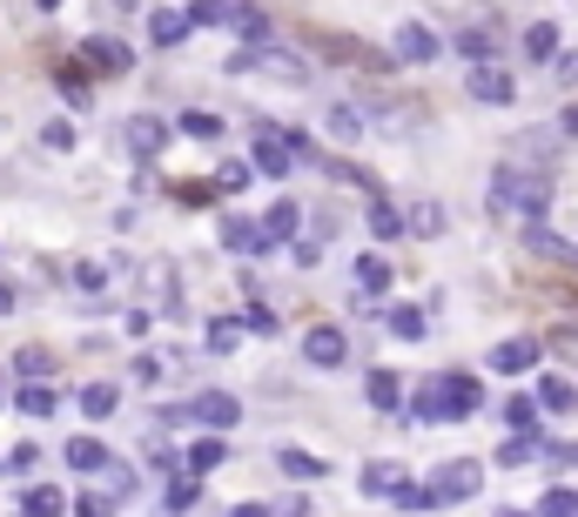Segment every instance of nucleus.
I'll use <instances>...</instances> for the list:
<instances>
[{
  "label": "nucleus",
  "mask_w": 578,
  "mask_h": 517,
  "mask_svg": "<svg viewBox=\"0 0 578 517\" xmlns=\"http://www.w3.org/2000/svg\"><path fill=\"white\" fill-rule=\"evenodd\" d=\"M491 209H512V215H525V229H538L545 209H551V182L525 176V168H498L491 176Z\"/></svg>",
  "instance_id": "nucleus-1"
},
{
  "label": "nucleus",
  "mask_w": 578,
  "mask_h": 517,
  "mask_svg": "<svg viewBox=\"0 0 578 517\" xmlns=\"http://www.w3.org/2000/svg\"><path fill=\"white\" fill-rule=\"evenodd\" d=\"M250 67H263V74L290 81V88H303V81H309V61H303V54H290V48H263V54H235V61H229V74H250Z\"/></svg>",
  "instance_id": "nucleus-2"
},
{
  "label": "nucleus",
  "mask_w": 578,
  "mask_h": 517,
  "mask_svg": "<svg viewBox=\"0 0 578 517\" xmlns=\"http://www.w3.org/2000/svg\"><path fill=\"white\" fill-rule=\"evenodd\" d=\"M464 95H471V102H484V108H512V102H518V81H512L498 61H484V67H471V74H464Z\"/></svg>",
  "instance_id": "nucleus-3"
},
{
  "label": "nucleus",
  "mask_w": 578,
  "mask_h": 517,
  "mask_svg": "<svg viewBox=\"0 0 578 517\" xmlns=\"http://www.w3.org/2000/svg\"><path fill=\"white\" fill-rule=\"evenodd\" d=\"M477 484H484V471H477L471 457H451V464H438V477H431L438 504H471V497H477Z\"/></svg>",
  "instance_id": "nucleus-4"
},
{
  "label": "nucleus",
  "mask_w": 578,
  "mask_h": 517,
  "mask_svg": "<svg viewBox=\"0 0 578 517\" xmlns=\"http://www.w3.org/2000/svg\"><path fill=\"white\" fill-rule=\"evenodd\" d=\"M303 357H309L316 370H344V363H350V336H344L337 323H316V329L303 336Z\"/></svg>",
  "instance_id": "nucleus-5"
},
{
  "label": "nucleus",
  "mask_w": 578,
  "mask_h": 517,
  "mask_svg": "<svg viewBox=\"0 0 578 517\" xmlns=\"http://www.w3.org/2000/svg\"><path fill=\"white\" fill-rule=\"evenodd\" d=\"M390 48H397V61H410V67H431V61L444 54V41H438V34H431L424 21H397Z\"/></svg>",
  "instance_id": "nucleus-6"
},
{
  "label": "nucleus",
  "mask_w": 578,
  "mask_h": 517,
  "mask_svg": "<svg viewBox=\"0 0 578 517\" xmlns=\"http://www.w3.org/2000/svg\"><path fill=\"white\" fill-rule=\"evenodd\" d=\"M189 416L209 430V437H222V430H235V423H242V403H235L229 390H202V397L189 403Z\"/></svg>",
  "instance_id": "nucleus-7"
},
{
  "label": "nucleus",
  "mask_w": 578,
  "mask_h": 517,
  "mask_svg": "<svg viewBox=\"0 0 578 517\" xmlns=\"http://www.w3.org/2000/svg\"><path fill=\"white\" fill-rule=\"evenodd\" d=\"M538 357H545L538 336H505V342H491V370H498V377H525Z\"/></svg>",
  "instance_id": "nucleus-8"
},
{
  "label": "nucleus",
  "mask_w": 578,
  "mask_h": 517,
  "mask_svg": "<svg viewBox=\"0 0 578 517\" xmlns=\"http://www.w3.org/2000/svg\"><path fill=\"white\" fill-rule=\"evenodd\" d=\"M296 155H303V141H290V135H276V128H256V155H250V161L263 168V176H276V182H283V176H290V161H296Z\"/></svg>",
  "instance_id": "nucleus-9"
},
{
  "label": "nucleus",
  "mask_w": 578,
  "mask_h": 517,
  "mask_svg": "<svg viewBox=\"0 0 578 517\" xmlns=\"http://www.w3.org/2000/svg\"><path fill=\"white\" fill-rule=\"evenodd\" d=\"M74 54L88 61V67H108V74H135V54H128V41H108V34H88V41H81Z\"/></svg>",
  "instance_id": "nucleus-10"
},
{
  "label": "nucleus",
  "mask_w": 578,
  "mask_h": 517,
  "mask_svg": "<svg viewBox=\"0 0 578 517\" xmlns=\"http://www.w3.org/2000/svg\"><path fill=\"white\" fill-rule=\"evenodd\" d=\"M122 141H128V155H141V161H155L161 148H169V128H161L155 115H128V122H122Z\"/></svg>",
  "instance_id": "nucleus-11"
},
{
  "label": "nucleus",
  "mask_w": 578,
  "mask_h": 517,
  "mask_svg": "<svg viewBox=\"0 0 578 517\" xmlns=\"http://www.w3.org/2000/svg\"><path fill=\"white\" fill-rule=\"evenodd\" d=\"M229 28H235L242 41H250L256 54H263V48H276V28H270V14L256 8V0H235V14H229Z\"/></svg>",
  "instance_id": "nucleus-12"
},
{
  "label": "nucleus",
  "mask_w": 578,
  "mask_h": 517,
  "mask_svg": "<svg viewBox=\"0 0 578 517\" xmlns=\"http://www.w3.org/2000/svg\"><path fill=\"white\" fill-rule=\"evenodd\" d=\"M477 410H484V383L471 370L444 377V416H477Z\"/></svg>",
  "instance_id": "nucleus-13"
},
{
  "label": "nucleus",
  "mask_w": 578,
  "mask_h": 517,
  "mask_svg": "<svg viewBox=\"0 0 578 517\" xmlns=\"http://www.w3.org/2000/svg\"><path fill=\"white\" fill-rule=\"evenodd\" d=\"M222 249H235V255H270L276 242H270V229H263V222L229 215V222H222Z\"/></svg>",
  "instance_id": "nucleus-14"
},
{
  "label": "nucleus",
  "mask_w": 578,
  "mask_h": 517,
  "mask_svg": "<svg viewBox=\"0 0 578 517\" xmlns=\"http://www.w3.org/2000/svg\"><path fill=\"white\" fill-rule=\"evenodd\" d=\"M451 48H458L471 67H484L491 54H498V28H491V21H477V28H458V34H451Z\"/></svg>",
  "instance_id": "nucleus-15"
},
{
  "label": "nucleus",
  "mask_w": 578,
  "mask_h": 517,
  "mask_svg": "<svg viewBox=\"0 0 578 517\" xmlns=\"http://www.w3.org/2000/svg\"><path fill=\"white\" fill-rule=\"evenodd\" d=\"M189 34H196V21L176 14V8H155V14H148V41H155V48H176V41H189Z\"/></svg>",
  "instance_id": "nucleus-16"
},
{
  "label": "nucleus",
  "mask_w": 578,
  "mask_h": 517,
  "mask_svg": "<svg viewBox=\"0 0 578 517\" xmlns=\"http://www.w3.org/2000/svg\"><path fill=\"white\" fill-rule=\"evenodd\" d=\"M364 397H370V410L390 416V410H403V377H397V370H370V377H364Z\"/></svg>",
  "instance_id": "nucleus-17"
},
{
  "label": "nucleus",
  "mask_w": 578,
  "mask_h": 517,
  "mask_svg": "<svg viewBox=\"0 0 578 517\" xmlns=\"http://www.w3.org/2000/svg\"><path fill=\"white\" fill-rule=\"evenodd\" d=\"M370 235H377V242H397V235H410V215H403L397 202L370 196Z\"/></svg>",
  "instance_id": "nucleus-18"
},
{
  "label": "nucleus",
  "mask_w": 578,
  "mask_h": 517,
  "mask_svg": "<svg viewBox=\"0 0 578 517\" xmlns=\"http://www.w3.org/2000/svg\"><path fill=\"white\" fill-rule=\"evenodd\" d=\"M61 457H67L74 471H108V464H115L102 437H67V451H61Z\"/></svg>",
  "instance_id": "nucleus-19"
},
{
  "label": "nucleus",
  "mask_w": 578,
  "mask_h": 517,
  "mask_svg": "<svg viewBox=\"0 0 578 517\" xmlns=\"http://www.w3.org/2000/svg\"><path fill=\"white\" fill-rule=\"evenodd\" d=\"M61 510H67V497L54 484H28L21 490V517H61Z\"/></svg>",
  "instance_id": "nucleus-20"
},
{
  "label": "nucleus",
  "mask_w": 578,
  "mask_h": 517,
  "mask_svg": "<svg viewBox=\"0 0 578 517\" xmlns=\"http://www.w3.org/2000/svg\"><path fill=\"white\" fill-rule=\"evenodd\" d=\"M538 451H545V444L532 437V430H512V437L498 444V471H518V464H532Z\"/></svg>",
  "instance_id": "nucleus-21"
},
{
  "label": "nucleus",
  "mask_w": 578,
  "mask_h": 517,
  "mask_svg": "<svg viewBox=\"0 0 578 517\" xmlns=\"http://www.w3.org/2000/svg\"><path fill=\"white\" fill-rule=\"evenodd\" d=\"M176 128H182L189 141H222V128H229V122H222V115H209V108H182V122H176Z\"/></svg>",
  "instance_id": "nucleus-22"
},
{
  "label": "nucleus",
  "mask_w": 578,
  "mask_h": 517,
  "mask_svg": "<svg viewBox=\"0 0 578 517\" xmlns=\"http://www.w3.org/2000/svg\"><path fill=\"white\" fill-rule=\"evenodd\" d=\"M276 464H283V477H296V484L329 477V464H323V457H309V451H276Z\"/></svg>",
  "instance_id": "nucleus-23"
},
{
  "label": "nucleus",
  "mask_w": 578,
  "mask_h": 517,
  "mask_svg": "<svg viewBox=\"0 0 578 517\" xmlns=\"http://www.w3.org/2000/svg\"><path fill=\"white\" fill-rule=\"evenodd\" d=\"M350 276H357L364 296H383V289H390V263H383V255H357V270H350Z\"/></svg>",
  "instance_id": "nucleus-24"
},
{
  "label": "nucleus",
  "mask_w": 578,
  "mask_h": 517,
  "mask_svg": "<svg viewBox=\"0 0 578 517\" xmlns=\"http://www.w3.org/2000/svg\"><path fill=\"white\" fill-rule=\"evenodd\" d=\"M525 54H532V61L565 54V48H558V21H532V28H525Z\"/></svg>",
  "instance_id": "nucleus-25"
},
{
  "label": "nucleus",
  "mask_w": 578,
  "mask_h": 517,
  "mask_svg": "<svg viewBox=\"0 0 578 517\" xmlns=\"http://www.w3.org/2000/svg\"><path fill=\"white\" fill-rule=\"evenodd\" d=\"M222 457H229V444H222V437H196V444H189V477H209Z\"/></svg>",
  "instance_id": "nucleus-26"
},
{
  "label": "nucleus",
  "mask_w": 578,
  "mask_h": 517,
  "mask_svg": "<svg viewBox=\"0 0 578 517\" xmlns=\"http://www.w3.org/2000/svg\"><path fill=\"white\" fill-rule=\"evenodd\" d=\"M263 229H270V242H290V235L303 229V209H296V202H276V209L263 215Z\"/></svg>",
  "instance_id": "nucleus-27"
},
{
  "label": "nucleus",
  "mask_w": 578,
  "mask_h": 517,
  "mask_svg": "<svg viewBox=\"0 0 578 517\" xmlns=\"http://www.w3.org/2000/svg\"><path fill=\"white\" fill-rule=\"evenodd\" d=\"M397 484H403V471H397L390 457H377V464H364V490H370V497H390Z\"/></svg>",
  "instance_id": "nucleus-28"
},
{
  "label": "nucleus",
  "mask_w": 578,
  "mask_h": 517,
  "mask_svg": "<svg viewBox=\"0 0 578 517\" xmlns=\"http://www.w3.org/2000/svg\"><path fill=\"white\" fill-rule=\"evenodd\" d=\"M323 128H329V135H337V141H344V148H350V141H357V135H364V115H357V108H344V102H337V108H329V115H323Z\"/></svg>",
  "instance_id": "nucleus-29"
},
{
  "label": "nucleus",
  "mask_w": 578,
  "mask_h": 517,
  "mask_svg": "<svg viewBox=\"0 0 578 517\" xmlns=\"http://www.w3.org/2000/svg\"><path fill=\"white\" fill-rule=\"evenodd\" d=\"M256 182V161H222V176H216V196H242Z\"/></svg>",
  "instance_id": "nucleus-30"
},
{
  "label": "nucleus",
  "mask_w": 578,
  "mask_h": 517,
  "mask_svg": "<svg viewBox=\"0 0 578 517\" xmlns=\"http://www.w3.org/2000/svg\"><path fill=\"white\" fill-rule=\"evenodd\" d=\"M410 416H418V423H444V377H431V383H424V397L410 403Z\"/></svg>",
  "instance_id": "nucleus-31"
},
{
  "label": "nucleus",
  "mask_w": 578,
  "mask_h": 517,
  "mask_svg": "<svg viewBox=\"0 0 578 517\" xmlns=\"http://www.w3.org/2000/svg\"><path fill=\"white\" fill-rule=\"evenodd\" d=\"M242 329H250V323H235V316H216V323H209V350H216V357H229L235 342H242Z\"/></svg>",
  "instance_id": "nucleus-32"
},
{
  "label": "nucleus",
  "mask_w": 578,
  "mask_h": 517,
  "mask_svg": "<svg viewBox=\"0 0 578 517\" xmlns=\"http://www.w3.org/2000/svg\"><path fill=\"white\" fill-rule=\"evenodd\" d=\"M390 504H397V510H438V490H431V484H397Z\"/></svg>",
  "instance_id": "nucleus-33"
},
{
  "label": "nucleus",
  "mask_w": 578,
  "mask_h": 517,
  "mask_svg": "<svg viewBox=\"0 0 578 517\" xmlns=\"http://www.w3.org/2000/svg\"><path fill=\"white\" fill-rule=\"evenodd\" d=\"M115 403H122L115 383H88V390H81V410H88V416H115Z\"/></svg>",
  "instance_id": "nucleus-34"
},
{
  "label": "nucleus",
  "mask_w": 578,
  "mask_h": 517,
  "mask_svg": "<svg viewBox=\"0 0 578 517\" xmlns=\"http://www.w3.org/2000/svg\"><path fill=\"white\" fill-rule=\"evenodd\" d=\"M538 403H545V410H558V416H565V410H571V403H578V390H571V383H565V377H545V383H538Z\"/></svg>",
  "instance_id": "nucleus-35"
},
{
  "label": "nucleus",
  "mask_w": 578,
  "mask_h": 517,
  "mask_svg": "<svg viewBox=\"0 0 578 517\" xmlns=\"http://www.w3.org/2000/svg\"><path fill=\"white\" fill-rule=\"evenodd\" d=\"M14 403H21L28 416H54V403H61V397H54L48 383H21V397H14Z\"/></svg>",
  "instance_id": "nucleus-36"
},
{
  "label": "nucleus",
  "mask_w": 578,
  "mask_h": 517,
  "mask_svg": "<svg viewBox=\"0 0 578 517\" xmlns=\"http://www.w3.org/2000/svg\"><path fill=\"white\" fill-rule=\"evenodd\" d=\"M229 14H235V0H196V8H189L196 28H229Z\"/></svg>",
  "instance_id": "nucleus-37"
},
{
  "label": "nucleus",
  "mask_w": 578,
  "mask_h": 517,
  "mask_svg": "<svg viewBox=\"0 0 578 517\" xmlns=\"http://www.w3.org/2000/svg\"><path fill=\"white\" fill-rule=\"evenodd\" d=\"M538 517H578V490H565V484H551V490L538 497Z\"/></svg>",
  "instance_id": "nucleus-38"
},
{
  "label": "nucleus",
  "mask_w": 578,
  "mask_h": 517,
  "mask_svg": "<svg viewBox=\"0 0 578 517\" xmlns=\"http://www.w3.org/2000/svg\"><path fill=\"white\" fill-rule=\"evenodd\" d=\"M390 336H403V342H418V336H424V309H410V303H397V309H390Z\"/></svg>",
  "instance_id": "nucleus-39"
},
{
  "label": "nucleus",
  "mask_w": 578,
  "mask_h": 517,
  "mask_svg": "<svg viewBox=\"0 0 578 517\" xmlns=\"http://www.w3.org/2000/svg\"><path fill=\"white\" fill-rule=\"evenodd\" d=\"M196 504H202V477H176V484H169V510L182 517V510H196Z\"/></svg>",
  "instance_id": "nucleus-40"
},
{
  "label": "nucleus",
  "mask_w": 578,
  "mask_h": 517,
  "mask_svg": "<svg viewBox=\"0 0 578 517\" xmlns=\"http://www.w3.org/2000/svg\"><path fill=\"white\" fill-rule=\"evenodd\" d=\"M54 88H61V102L88 108V81H81V67H61V74H54Z\"/></svg>",
  "instance_id": "nucleus-41"
},
{
  "label": "nucleus",
  "mask_w": 578,
  "mask_h": 517,
  "mask_svg": "<svg viewBox=\"0 0 578 517\" xmlns=\"http://www.w3.org/2000/svg\"><path fill=\"white\" fill-rule=\"evenodd\" d=\"M444 229V209L438 202H418V209H410V235H438Z\"/></svg>",
  "instance_id": "nucleus-42"
},
{
  "label": "nucleus",
  "mask_w": 578,
  "mask_h": 517,
  "mask_svg": "<svg viewBox=\"0 0 578 517\" xmlns=\"http://www.w3.org/2000/svg\"><path fill=\"white\" fill-rule=\"evenodd\" d=\"M102 283H108L102 263H74V289H81V296H102Z\"/></svg>",
  "instance_id": "nucleus-43"
},
{
  "label": "nucleus",
  "mask_w": 578,
  "mask_h": 517,
  "mask_svg": "<svg viewBox=\"0 0 578 517\" xmlns=\"http://www.w3.org/2000/svg\"><path fill=\"white\" fill-rule=\"evenodd\" d=\"M551 81H558V88H578V54H558L551 61Z\"/></svg>",
  "instance_id": "nucleus-44"
},
{
  "label": "nucleus",
  "mask_w": 578,
  "mask_h": 517,
  "mask_svg": "<svg viewBox=\"0 0 578 517\" xmlns=\"http://www.w3.org/2000/svg\"><path fill=\"white\" fill-rule=\"evenodd\" d=\"M74 135H81V128H67V122H48V135H41V141L61 155V148H74Z\"/></svg>",
  "instance_id": "nucleus-45"
},
{
  "label": "nucleus",
  "mask_w": 578,
  "mask_h": 517,
  "mask_svg": "<svg viewBox=\"0 0 578 517\" xmlns=\"http://www.w3.org/2000/svg\"><path fill=\"white\" fill-rule=\"evenodd\" d=\"M14 370H21V377H28V383H41V377H48V370H54V363H48V357H41V350H28V357H21V363H14Z\"/></svg>",
  "instance_id": "nucleus-46"
},
{
  "label": "nucleus",
  "mask_w": 578,
  "mask_h": 517,
  "mask_svg": "<svg viewBox=\"0 0 578 517\" xmlns=\"http://www.w3.org/2000/svg\"><path fill=\"white\" fill-rule=\"evenodd\" d=\"M34 457H41L34 444H14V451H8V471H14V477H28V471H34Z\"/></svg>",
  "instance_id": "nucleus-47"
},
{
  "label": "nucleus",
  "mask_w": 578,
  "mask_h": 517,
  "mask_svg": "<svg viewBox=\"0 0 578 517\" xmlns=\"http://www.w3.org/2000/svg\"><path fill=\"white\" fill-rule=\"evenodd\" d=\"M81 517H115V497H102V490H88V497H81Z\"/></svg>",
  "instance_id": "nucleus-48"
},
{
  "label": "nucleus",
  "mask_w": 578,
  "mask_h": 517,
  "mask_svg": "<svg viewBox=\"0 0 578 517\" xmlns=\"http://www.w3.org/2000/svg\"><path fill=\"white\" fill-rule=\"evenodd\" d=\"M505 423H512V430H532V403H525V397H512V403H505Z\"/></svg>",
  "instance_id": "nucleus-49"
},
{
  "label": "nucleus",
  "mask_w": 578,
  "mask_h": 517,
  "mask_svg": "<svg viewBox=\"0 0 578 517\" xmlns=\"http://www.w3.org/2000/svg\"><path fill=\"white\" fill-rule=\"evenodd\" d=\"M108 484H115L122 497H135V471H128V464H108Z\"/></svg>",
  "instance_id": "nucleus-50"
},
{
  "label": "nucleus",
  "mask_w": 578,
  "mask_h": 517,
  "mask_svg": "<svg viewBox=\"0 0 578 517\" xmlns=\"http://www.w3.org/2000/svg\"><path fill=\"white\" fill-rule=\"evenodd\" d=\"M558 342H565V357L578 363V329H558V336H551V350H558Z\"/></svg>",
  "instance_id": "nucleus-51"
},
{
  "label": "nucleus",
  "mask_w": 578,
  "mask_h": 517,
  "mask_svg": "<svg viewBox=\"0 0 578 517\" xmlns=\"http://www.w3.org/2000/svg\"><path fill=\"white\" fill-rule=\"evenodd\" d=\"M558 464H571V471H578V444H558Z\"/></svg>",
  "instance_id": "nucleus-52"
},
{
  "label": "nucleus",
  "mask_w": 578,
  "mask_h": 517,
  "mask_svg": "<svg viewBox=\"0 0 578 517\" xmlns=\"http://www.w3.org/2000/svg\"><path fill=\"white\" fill-rule=\"evenodd\" d=\"M0 316H14V289L8 283H0Z\"/></svg>",
  "instance_id": "nucleus-53"
},
{
  "label": "nucleus",
  "mask_w": 578,
  "mask_h": 517,
  "mask_svg": "<svg viewBox=\"0 0 578 517\" xmlns=\"http://www.w3.org/2000/svg\"><path fill=\"white\" fill-rule=\"evenodd\" d=\"M558 128H565V135H578V108H565V122H558Z\"/></svg>",
  "instance_id": "nucleus-54"
},
{
  "label": "nucleus",
  "mask_w": 578,
  "mask_h": 517,
  "mask_svg": "<svg viewBox=\"0 0 578 517\" xmlns=\"http://www.w3.org/2000/svg\"><path fill=\"white\" fill-rule=\"evenodd\" d=\"M235 517H270V510H263V504H242V510H235Z\"/></svg>",
  "instance_id": "nucleus-55"
},
{
  "label": "nucleus",
  "mask_w": 578,
  "mask_h": 517,
  "mask_svg": "<svg viewBox=\"0 0 578 517\" xmlns=\"http://www.w3.org/2000/svg\"><path fill=\"white\" fill-rule=\"evenodd\" d=\"M34 8H41V14H54V8H61V0H34Z\"/></svg>",
  "instance_id": "nucleus-56"
},
{
  "label": "nucleus",
  "mask_w": 578,
  "mask_h": 517,
  "mask_svg": "<svg viewBox=\"0 0 578 517\" xmlns=\"http://www.w3.org/2000/svg\"><path fill=\"white\" fill-rule=\"evenodd\" d=\"M505 517H512V510H505Z\"/></svg>",
  "instance_id": "nucleus-57"
}]
</instances>
